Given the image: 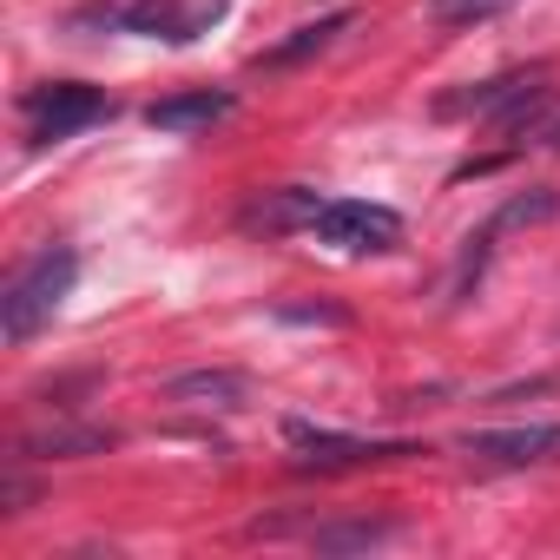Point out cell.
<instances>
[{
    "mask_svg": "<svg viewBox=\"0 0 560 560\" xmlns=\"http://www.w3.org/2000/svg\"><path fill=\"white\" fill-rule=\"evenodd\" d=\"M553 86H547V67H514V73H494V80H468V86H455V93H442L435 100V113L442 119H488L494 132H508V139H534L553 113Z\"/></svg>",
    "mask_w": 560,
    "mask_h": 560,
    "instance_id": "1",
    "label": "cell"
},
{
    "mask_svg": "<svg viewBox=\"0 0 560 560\" xmlns=\"http://www.w3.org/2000/svg\"><path fill=\"white\" fill-rule=\"evenodd\" d=\"M73 277H80V257L67 244L27 257L8 277V291H0V330H8V343H27V337H40L60 317V304L73 298Z\"/></svg>",
    "mask_w": 560,
    "mask_h": 560,
    "instance_id": "2",
    "label": "cell"
},
{
    "mask_svg": "<svg viewBox=\"0 0 560 560\" xmlns=\"http://www.w3.org/2000/svg\"><path fill=\"white\" fill-rule=\"evenodd\" d=\"M224 21V0H86L73 14V27H93V34H145V40H198L205 27Z\"/></svg>",
    "mask_w": 560,
    "mask_h": 560,
    "instance_id": "3",
    "label": "cell"
},
{
    "mask_svg": "<svg viewBox=\"0 0 560 560\" xmlns=\"http://www.w3.org/2000/svg\"><path fill=\"white\" fill-rule=\"evenodd\" d=\"M21 113H27V139H34V145H60V139H73V132L113 119V100H106L100 86L54 80V86H34V93L21 100Z\"/></svg>",
    "mask_w": 560,
    "mask_h": 560,
    "instance_id": "4",
    "label": "cell"
},
{
    "mask_svg": "<svg viewBox=\"0 0 560 560\" xmlns=\"http://www.w3.org/2000/svg\"><path fill=\"white\" fill-rule=\"evenodd\" d=\"M284 442L298 448V468H370V462H402V455H422L416 442H376V435H337V429H317V422H284Z\"/></svg>",
    "mask_w": 560,
    "mask_h": 560,
    "instance_id": "5",
    "label": "cell"
},
{
    "mask_svg": "<svg viewBox=\"0 0 560 560\" xmlns=\"http://www.w3.org/2000/svg\"><path fill=\"white\" fill-rule=\"evenodd\" d=\"M324 244L350 250V257H370V250H396L402 244V218L389 205H363V198H324L317 224H311Z\"/></svg>",
    "mask_w": 560,
    "mask_h": 560,
    "instance_id": "6",
    "label": "cell"
},
{
    "mask_svg": "<svg viewBox=\"0 0 560 560\" xmlns=\"http://www.w3.org/2000/svg\"><path fill=\"white\" fill-rule=\"evenodd\" d=\"M462 448H468L481 468H540V462H560V422L475 429V435H462Z\"/></svg>",
    "mask_w": 560,
    "mask_h": 560,
    "instance_id": "7",
    "label": "cell"
},
{
    "mask_svg": "<svg viewBox=\"0 0 560 560\" xmlns=\"http://www.w3.org/2000/svg\"><path fill=\"white\" fill-rule=\"evenodd\" d=\"M231 93L224 86H198V93H172V100H159V106H145V126L152 132H178V139H191V132H211L218 119H231Z\"/></svg>",
    "mask_w": 560,
    "mask_h": 560,
    "instance_id": "8",
    "label": "cell"
},
{
    "mask_svg": "<svg viewBox=\"0 0 560 560\" xmlns=\"http://www.w3.org/2000/svg\"><path fill=\"white\" fill-rule=\"evenodd\" d=\"M119 435L100 429V422H47L34 435H21L14 462H80V455H106Z\"/></svg>",
    "mask_w": 560,
    "mask_h": 560,
    "instance_id": "9",
    "label": "cell"
},
{
    "mask_svg": "<svg viewBox=\"0 0 560 560\" xmlns=\"http://www.w3.org/2000/svg\"><path fill=\"white\" fill-rule=\"evenodd\" d=\"M159 396L185 402V409H244L250 402V376L244 370H178V376H165Z\"/></svg>",
    "mask_w": 560,
    "mask_h": 560,
    "instance_id": "10",
    "label": "cell"
},
{
    "mask_svg": "<svg viewBox=\"0 0 560 560\" xmlns=\"http://www.w3.org/2000/svg\"><path fill=\"white\" fill-rule=\"evenodd\" d=\"M324 211V198L311 185H284V191H264L244 205V231H270V237H284V231H311Z\"/></svg>",
    "mask_w": 560,
    "mask_h": 560,
    "instance_id": "11",
    "label": "cell"
},
{
    "mask_svg": "<svg viewBox=\"0 0 560 560\" xmlns=\"http://www.w3.org/2000/svg\"><path fill=\"white\" fill-rule=\"evenodd\" d=\"M396 534V521H324L311 527V547L317 553H363V547H383Z\"/></svg>",
    "mask_w": 560,
    "mask_h": 560,
    "instance_id": "12",
    "label": "cell"
},
{
    "mask_svg": "<svg viewBox=\"0 0 560 560\" xmlns=\"http://www.w3.org/2000/svg\"><path fill=\"white\" fill-rule=\"evenodd\" d=\"M343 27H350V14H324V21H311V27H298L291 40H277V47H270V54H264L257 67H298V60H311V54H324V47H330V40L343 34Z\"/></svg>",
    "mask_w": 560,
    "mask_h": 560,
    "instance_id": "13",
    "label": "cell"
},
{
    "mask_svg": "<svg viewBox=\"0 0 560 560\" xmlns=\"http://www.w3.org/2000/svg\"><path fill=\"white\" fill-rule=\"evenodd\" d=\"M514 0H429V21L435 27H475V21H494Z\"/></svg>",
    "mask_w": 560,
    "mask_h": 560,
    "instance_id": "14",
    "label": "cell"
},
{
    "mask_svg": "<svg viewBox=\"0 0 560 560\" xmlns=\"http://www.w3.org/2000/svg\"><path fill=\"white\" fill-rule=\"evenodd\" d=\"M553 211H560L553 191H527V198H508V205L494 211V224H501V231H514V224H547Z\"/></svg>",
    "mask_w": 560,
    "mask_h": 560,
    "instance_id": "15",
    "label": "cell"
},
{
    "mask_svg": "<svg viewBox=\"0 0 560 560\" xmlns=\"http://www.w3.org/2000/svg\"><path fill=\"white\" fill-rule=\"evenodd\" d=\"M534 145H547V152H560V113H553V119H547V126L534 132Z\"/></svg>",
    "mask_w": 560,
    "mask_h": 560,
    "instance_id": "16",
    "label": "cell"
}]
</instances>
